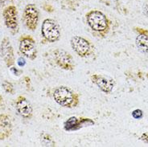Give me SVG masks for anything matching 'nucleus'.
Masks as SVG:
<instances>
[{
    "mask_svg": "<svg viewBox=\"0 0 148 147\" xmlns=\"http://www.w3.org/2000/svg\"><path fill=\"white\" fill-rule=\"evenodd\" d=\"M86 23L92 32L101 37L106 36L110 28V21L98 10H92L86 14Z\"/></svg>",
    "mask_w": 148,
    "mask_h": 147,
    "instance_id": "nucleus-1",
    "label": "nucleus"
},
{
    "mask_svg": "<svg viewBox=\"0 0 148 147\" xmlns=\"http://www.w3.org/2000/svg\"><path fill=\"white\" fill-rule=\"evenodd\" d=\"M53 99L64 108H76L80 103L79 95L67 86H59L53 92Z\"/></svg>",
    "mask_w": 148,
    "mask_h": 147,
    "instance_id": "nucleus-2",
    "label": "nucleus"
},
{
    "mask_svg": "<svg viewBox=\"0 0 148 147\" xmlns=\"http://www.w3.org/2000/svg\"><path fill=\"white\" fill-rule=\"evenodd\" d=\"M41 35L48 43H55L60 39V28L56 20L46 18L41 26Z\"/></svg>",
    "mask_w": 148,
    "mask_h": 147,
    "instance_id": "nucleus-3",
    "label": "nucleus"
},
{
    "mask_svg": "<svg viewBox=\"0 0 148 147\" xmlns=\"http://www.w3.org/2000/svg\"><path fill=\"white\" fill-rule=\"evenodd\" d=\"M71 47L79 56L86 58L91 55L94 50V46L87 39L80 36H74L70 40Z\"/></svg>",
    "mask_w": 148,
    "mask_h": 147,
    "instance_id": "nucleus-4",
    "label": "nucleus"
},
{
    "mask_svg": "<svg viewBox=\"0 0 148 147\" xmlns=\"http://www.w3.org/2000/svg\"><path fill=\"white\" fill-rule=\"evenodd\" d=\"M53 58L57 66L66 71H73L75 68V62L73 56L64 49H56L53 51Z\"/></svg>",
    "mask_w": 148,
    "mask_h": 147,
    "instance_id": "nucleus-5",
    "label": "nucleus"
},
{
    "mask_svg": "<svg viewBox=\"0 0 148 147\" xmlns=\"http://www.w3.org/2000/svg\"><path fill=\"white\" fill-rule=\"evenodd\" d=\"M40 19V12L34 4H27L23 11V21L27 28L32 31L36 30Z\"/></svg>",
    "mask_w": 148,
    "mask_h": 147,
    "instance_id": "nucleus-6",
    "label": "nucleus"
},
{
    "mask_svg": "<svg viewBox=\"0 0 148 147\" xmlns=\"http://www.w3.org/2000/svg\"><path fill=\"white\" fill-rule=\"evenodd\" d=\"M19 52L27 59L34 60L37 57V49L36 42L30 36H22L19 40Z\"/></svg>",
    "mask_w": 148,
    "mask_h": 147,
    "instance_id": "nucleus-7",
    "label": "nucleus"
},
{
    "mask_svg": "<svg viewBox=\"0 0 148 147\" xmlns=\"http://www.w3.org/2000/svg\"><path fill=\"white\" fill-rule=\"evenodd\" d=\"M91 81L96 85L101 91L106 94H110L114 88V81L101 74L94 73L90 77Z\"/></svg>",
    "mask_w": 148,
    "mask_h": 147,
    "instance_id": "nucleus-8",
    "label": "nucleus"
},
{
    "mask_svg": "<svg viewBox=\"0 0 148 147\" xmlns=\"http://www.w3.org/2000/svg\"><path fill=\"white\" fill-rule=\"evenodd\" d=\"M95 124V122L90 118L71 117L67 120L64 124V129L68 132L76 131L86 126H92Z\"/></svg>",
    "mask_w": 148,
    "mask_h": 147,
    "instance_id": "nucleus-9",
    "label": "nucleus"
},
{
    "mask_svg": "<svg viewBox=\"0 0 148 147\" xmlns=\"http://www.w3.org/2000/svg\"><path fill=\"white\" fill-rule=\"evenodd\" d=\"M0 55L8 68L13 66L15 64V55H14V49L11 45V41L8 37H5L1 42Z\"/></svg>",
    "mask_w": 148,
    "mask_h": 147,
    "instance_id": "nucleus-10",
    "label": "nucleus"
},
{
    "mask_svg": "<svg viewBox=\"0 0 148 147\" xmlns=\"http://www.w3.org/2000/svg\"><path fill=\"white\" fill-rule=\"evenodd\" d=\"M18 12L15 6L11 5L5 8L3 12L5 25L11 31H18Z\"/></svg>",
    "mask_w": 148,
    "mask_h": 147,
    "instance_id": "nucleus-11",
    "label": "nucleus"
},
{
    "mask_svg": "<svg viewBox=\"0 0 148 147\" xmlns=\"http://www.w3.org/2000/svg\"><path fill=\"white\" fill-rule=\"evenodd\" d=\"M15 107L18 113L22 118L25 119L32 118L33 114V109L29 101L24 96H18L16 101Z\"/></svg>",
    "mask_w": 148,
    "mask_h": 147,
    "instance_id": "nucleus-12",
    "label": "nucleus"
},
{
    "mask_svg": "<svg viewBox=\"0 0 148 147\" xmlns=\"http://www.w3.org/2000/svg\"><path fill=\"white\" fill-rule=\"evenodd\" d=\"M134 32L138 34L135 44L138 49L144 54H148V30L141 27H134Z\"/></svg>",
    "mask_w": 148,
    "mask_h": 147,
    "instance_id": "nucleus-13",
    "label": "nucleus"
},
{
    "mask_svg": "<svg viewBox=\"0 0 148 147\" xmlns=\"http://www.w3.org/2000/svg\"><path fill=\"white\" fill-rule=\"evenodd\" d=\"M12 121L11 117L6 113L0 114V141L8 138L12 133Z\"/></svg>",
    "mask_w": 148,
    "mask_h": 147,
    "instance_id": "nucleus-14",
    "label": "nucleus"
},
{
    "mask_svg": "<svg viewBox=\"0 0 148 147\" xmlns=\"http://www.w3.org/2000/svg\"><path fill=\"white\" fill-rule=\"evenodd\" d=\"M40 142L42 146H56V142L53 140L52 136L47 132L41 133L40 134Z\"/></svg>",
    "mask_w": 148,
    "mask_h": 147,
    "instance_id": "nucleus-15",
    "label": "nucleus"
},
{
    "mask_svg": "<svg viewBox=\"0 0 148 147\" xmlns=\"http://www.w3.org/2000/svg\"><path fill=\"white\" fill-rule=\"evenodd\" d=\"M2 86L3 88L4 91L6 92H8L9 94H15V88L14 85H12V83H11L10 81H4L2 84Z\"/></svg>",
    "mask_w": 148,
    "mask_h": 147,
    "instance_id": "nucleus-16",
    "label": "nucleus"
},
{
    "mask_svg": "<svg viewBox=\"0 0 148 147\" xmlns=\"http://www.w3.org/2000/svg\"><path fill=\"white\" fill-rule=\"evenodd\" d=\"M132 117L134 119H141L143 117V113L141 109H135L132 112Z\"/></svg>",
    "mask_w": 148,
    "mask_h": 147,
    "instance_id": "nucleus-17",
    "label": "nucleus"
},
{
    "mask_svg": "<svg viewBox=\"0 0 148 147\" xmlns=\"http://www.w3.org/2000/svg\"><path fill=\"white\" fill-rule=\"evenodd\" d=\"M11 71L12 73L14 74L15 76H17V77L20 76V74L22 73V71H19V70L17 69V68H15V67L11 66Z\"/></svg>",
    "mask_w": 148,
    "mask_h": 147,
    "instance_id": "nucleus-18",
    "label": "nucleus"
},
{
    "mask_svg": "<svg viewBox=\"0 0 148 147\" xmlns=\"http://www.w3.org/2000/svg\"><path fill=\"white\" fill-rule=\"evenodd\" d=\"M17 64H18V65L19 67H23L26 64V61L23 57H19L18 59V61H17Z\"/></svg>",
    "mask_w": 148,
    "mask_h": 147,
    "instance_id": "nucleus-19",
    "label": "nucleus"
},
{
    "mask_svg": "<svg viewBox=\"0 0 148 147\" xmlns=\"http://www.w3.org/2000/svg\"><path fill=\"white\" fill-rule=\"evenodd\" d=\"M143 11V14H144V15L148 18V3H147L146 5H144Z\"/></svg>",
    "mask_w": 148,
    "mask_h": 147,
    "instance_id": "nucleus-20",
    "label": "nucleus"
},
{
    "mask_svg": "<svg viewBox=\"0 0 148 147\" xmlns=\"http://www.w3.org/2000/svg\"><path fill=\"white\" fill-rule=\"evenodd\" d=\"M6 1H7V0H0V6H3V5H4L5 3H6Z\"/></svg>",
    "mask_w": 148,
    "mask_h": 147,
    "instance_id": "nucleus-21",
    "label": "nucleus"
},
{
    "mask_svg": "<svg viewBox=\"0 0 148 147\" xmlns=\"http://www.w3.org/2000/svg\"><path fill=\"white\" fill-rule=\"evenodd\" d=\"M2 102H3V97H2V96L0 95V105L2 104Z\"/></svg>",
    "mask_w": 148,
    "mask_h": 147,
    "instance_id": "nucleus-22",
    "label": "nucleus"
},
{
    "mask_svg": "<svg viewBox=\"0 0 148 147\" xmlns=\"http://www.w3.org/2000/svg\"><path fill=\"white\" fill-rule=\"evenodd\" d=\"M10 1H12V0H10Z\"/></svg>",
    "mask_w": 148,
    "mask_h": 147,
    "instance_id": "nucleus-23",
    "label": "nucleus"
}]
</instances>
